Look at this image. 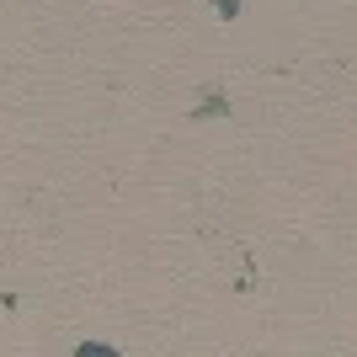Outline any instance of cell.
<instances>
[{"label":"cell","mask_w":357,"mask_h":357,"mask_svg":"<svg viewBox=\"0 0 357 357\" xmlns=\"http://www.w3.org/2000/svg\"><path fill=\"white\" fill-rule=\"evenodd\" d=\"M208 118H229V102H224L219 86H203V96L192 107V123H208Z\"/></svg>","instance_id":"6da1fadb"},{"label":"cell","mask_w":357,"mask_h":357,"mask_svg":"<svg viewBox=\"0 0 357 357\" xmlns=\"http://www.w3.org/2000/svg\"><path fill=\"white\" fill-rule=\"evenodd\" d=\"M75 357H123V352H118V347H102V342H80Z\"/></svg>","instance_id":"7a4b0ae2"},{"label":"cell","mask_w":357,"mask_h":357,"mask_svg":"<svg viewBox=\"0 0 357 357\" xmlns=\"http://www.w3.org/2000/svg\"><path fill=\"white\" fill-rule=\"evenodd\" d=\"M208 6H219V16H240V0H208Z\"/></svg>","instance_id":"3957f363"}]
</instances>
